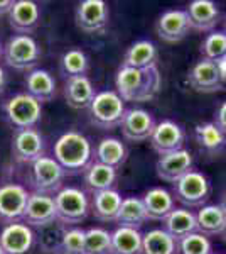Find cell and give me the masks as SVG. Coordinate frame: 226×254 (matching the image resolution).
<instances>
[{"instance_id":"22","label":"cell","mask_w":226,"mask_h":254,"mask_svg":"<svg viewBox=\"0 0 226 254\" xmlns=\"http://www.w3.org/2000/svg\"><path fill=\"white\" fill-rule=\"evenodd\" d=\"M142 200L150 220H164L176 208L174 195L162 187L150 188L149 191H145Z\"/></svg>"},{"instance_id":"37","label":"cell","mask_w":226,"mask_h":254,"mask_svg":"<svg viewBox=\"0 0 226 254\" xmlns=\"http://www.w3.org/2000/svg\"><path fill=\"white\" fill-rule=\"evenodd\" d=\"M201 55L203 60L215 61V63L226 58V32L215 31L208 34L206 39L201 43Z\"/></svg>"},{"instance_id":"41","label":"cell","mask_w":226,"mask_h":254,"mask_svg":"<svg viewBox=\"0 0 226 254\" xmlns=\"http://www.w3.org/2000/svg\"><path fill=\"white\" fill-rule=\"evenodd\" d=\"M12 7H14V2L12 0H0V15H9Z\"/></svg>"},{"instance_id":"28","label":"cell","mask_w":226,"mask_h":254,"mask_svg":"<svg viewBox=\"0 0 226 254\" xmlns=\"http://www.w3.org/2000/svg\"><path fill=\"white\" fill-rule=\"evenodd\" d=\"M196 142L206 154L218 156L226 147V136L215 126V122H204L196 126L194 130Z\"/></svg>"},{"instance_id":"18","label":"cell","mask_w":226,"mask_h":254,"mask_svg":"<svg viewBox=\"0 0 226 254\" xmlns=\"http://www.w3.org/2000/svg\"><path fill=\"white\" fill-rule=\"evenodd\" d=\"M191 31L186 10H167L159 17L155 24V32L166 43H179L182 41Z\"/></svg>"},{"instance_id":"38","label":"cell","mask_w":226,"mask_h":254,"mask_svg":"<svg viewBox=\"0 0 226 254\" xmlns=\"http://www.w3.org/2000/svg\"><path fill=\"white\" fill-rule=\"evenodd\" d=\"M179 254H213V244L208 236L192 232L178 241Z\"/></svg>"},{"instance_id":"35","label":"cell","mask_w":226,"mask_h":254,"mask_svg":"<svg viewBox=\"0 0 226 254\" xmlns=\"http://www.w3.org/2000/svg\"><path fill=\"white\" fill-rule=\"evenodd\" d=\"M112 251V232L103 227H91L85 234L83 254H110Z\"/></svg>"},{"instance_id":"21","label":"cell","mask_w":226,"mask_h":254,"mask_svg":"<svg viewBox=\"0 0 226 254\" xmlns=\"http://www.w3.org/2000/svg\"><path fill=\"white\" fill-rule=\"evenodd\" d=\"M94 88L91 80L86 75L66 78L64 83V98L71 109H88L94 98Z\"/></svg>"},{"instance_id":"42","label":"cell","mask_w":226,"mask_h":254,"mask_svg":"<svg viewBox=\"0 0 226 254\" xmlns=\"http://www.w3.org/2000/svg\"><path fill=\"white\" fill-rule=\"evenodd\" d=\"M5 85H7V75H5V69L0 66V95L3 93L5 90Z\"/></svg>"},{"instance_id":"13","label":"cell","mask_w":226,"mask_h":254,"mask_svg":"<svg viewBox=\"0 0 226 254\" xmlns=\"http://www.w3.org/2000/svg\"><path fill=\"white\" fill-rule=\"evenodd\" d=\"M76 26L85 32L105 29L110 19V9L105 0H83L76 9Z\"/></svg>"},{"instance_id":"43","label":"cell","mask_w":226,"mask_h":254,"mask_svg":"<svg viewBox=\"0 0 226 254\" xmlns=\"http://www.w3.org/2000/svg\"><path fill=\"white\" fill-rule=\"evenodd\" d=\"M221 207H223L225 210H226V193L223 195V198H221Z\"/></svg>"},{"instance_id":"11","label":"cell","mask_w":226,"mask_h":254,"mask_svg":"<svg viewBox=\"0 0 226 254\" xmlns=\"http://www.w3.org/2000/svg\"><path fill=\"white\" fill-rule=\"evenodd\" d=\"M44 137L38 129L15 130L12 136V156L19 163H34L44 156Z\"/></svg>"},{"instance_id":"16","label":"cell","mask_w":226,"mask_h":254,"mask_svg":"<svg viewBox=\"0 0 226 254\" xmlns=\"http://www.w3.org/2000/svg\"><path fill=\"white\" fill-rule=\"evenodd\" d=\"M34 232L24 222L7 224L0 231V248L5 254H26L34 244Z\"/></svg>"},{"instance_id":"3","label":"cell","mask_w":226,"mask_h":254,"mask_svg":"<svg viewBox=\"0 0 226 254\" xmlns=\"http://www.w3.org/2000/svg\"><path fill=\"white\" fill-rule=\"evenodd\" d=\"M3 116L15 130L34 129L43 117V105L29 93H17L2 104Z\"/></svg>"},{"instance_id":"46","label":"cell","mask_w":226,"mask_h":254,"mask_svg":"<svg viewBox=\"0 0 226 254\" xmlns=\"http://www.w3.org/2000/svg\"><path fill=\"white\" fill-rule=\"evenodd\" d=\"M0 254H5V253H3V249H2V248H0Z\"/></svg>"},{"instance_id":"15","label":"cell","mask_w":226,"mask_h":254,"mask_svg":"<svg viewBox=\"0 0 226 254\" xmlns=\"http://www.w3.org/2000/svg\"><path fill=\"white\" fill-rule=\"evenodd\" d=\"M192 163H194L192 154L182 147V149H178L174 153L160 156L155 163V171H157V176L160 180L174 185L178 180H181L192 170Z\"/></svg>"},{"instance_id":"7","label":"cell","mask_w":226,"mask_h":254,"mask_svg":"<svg viewBox=\"0 0 226 254\" xmlns=\"http://www.w3.org/2000/svg\"><path fill=\"white\" fill-rule=\"evenodd\" d=\"M211 193V185L206 175L191 170L172 185V195L186 207H204Z\"/></svg>"},{"instance_id":"20","label":"cell","mask_w":226,"mask_h":254,"mask_svg":"<svg viewBox=\"0 0 226 254\" xmlns=\"http://www.w3.org/2000/svg\"><path fill=\"white\" fill-rule=\"evenodd\" d=\"M186 12L191 22V29L201 32L213 31L220 22V9L213 0H192Z\"/></svg>"},{"instance_id":"12","label":"cell","mask_w":226,"mask_h":254,"mask_svg":"<svg viewBox=\"0 0 226 254\" xmlns=\"http://www.w3.org/2000/svg\"><path fill=\"white\" fill-rule=\"evenodd\" d=\"M56 203L54 196L44 195V193H34L29 195L26 212H24L22 222L27 224L29 227H44L52 222H56Z\"/></svg>"},{"instance_id":"6","label":"cell","mask_w":226,"mask_h":254,"mask_svg":"<svg viewBox=\"0 0 226 254\" xmlns=\"http://www.w3.org/2000/svg\"><path fill=\"white\" fill-rule=\"evenodd\" d=\"M41 48L32 36L14 34L3 46V61L14 69H34L41 60Z\"/></svg>"},{"instance_id":"39","label":"cell","mask_w":226,"mask_h":254,"mask_svg":"<svg viewBox=\"0 0 226 254\" xmlns=\"http://www.w3.org/2000/svg\"><path fill=\"white\" fill-rule=\"evenodd\" d=\"M85 234L86 231H83V229H68L63 237V253L61 254H83Z\"/></svg>"},{"instance_id":"9","label":"cell","mask_w":226,"mask_h":254,"mask_svg":"<svg viewBox=\"0 0 226 254\" xmlns=\"http://www.w3.org/2000/svg\"><path fill=\"white\" fill-rule=\"evenodd\" d=\"M29 195L27 188L19 183H5L0 187V220L5 225L22 222Z\"/></svg>"},{"instance_id":"10","label":"cell","mask_w":226,"mask_h":254,"mask_svg":"<svg viewBox=\"0 0 226 254\" xmlns=\"http://www.w3.org/2000/svg\"><path fill=\"white\" fill-rule=\"evenodd\" d=\"M155 126L157 122L154 116L143 109H127L120 124L123 137L132 142L149 141Z\"/></svg>"},{"instance_id":"17","label":"cell","mask_w":226,"mask_h":254,"mask_svg":"<svg viewBox=\"0 0 226 254\" xmlns=\"http://www.w3.org/2000/svg\"><path fill=\"white\" fill-rule=\"evenodd\" d=\"M187 81L192 90L201 93H215L223 88L220 69L215 61L201 60L187 73Z\"/></svg>"},{"instance_id":"23","label":"cell","mask_w":226,"mask_h":254,"mask_svg":"<svg viewBox=\"0 0 226 254\" xmlns=\"http://www.w3.org/2000/svg\"><path fill=\"white\" fill-rule=\"evenodd\" d=\"M26 88L29 95L39 100L41 104L51 102L56 97V81L51 73L43 68H34L27 73Z\"/></svg>"},{"instance_id":"25","label":"cell","mask_w":226,"mask_h":254,"mask_svg":"<svg viewBox=\"0 0 226 254\" xmlns=\"http://www.w3.org/2000/svg\"><path fill=\"white\" fill-rule=\"evenodd\" d=\"M198 232L204 236H221L226 227V210L221 203L204 205L196 214Z\"/></svg>"},{"instance_id":"33","label":"cell","mask_w":226,"mask_h":254,"mask_svg":"<svg viewBox=\"0 0 226 254\" xmlns=\"http://www.w3.org/2000/svg\"><path fill=\"white\" fill-rule=\"evenodd\" d=\"M117 182V170L112 166H106L103 163L94 161L85 170V183L93 193L113 188Z\"/></svg>"},{"instance_id":"8","label":"cell","mask_w":226,"mask_h":254,"mask_svg":"<svg viewBox=\"0 0 226 254\" xmlns=\"http://www.w3.org/2000/svg\"><path fill=\"white\" fill-rule=\"evenodd\" d=\"M66 171L51 156H41L31 165V183L38 193L51 195L63 188Z\"/></svg>"},{"instance_id":"26","label":"cell","mask_w":226,"mask_h":254,"mask_svg":"<svg viewBox=\"0 0 226 254\" xmlns=\"http://www.w3.org/2000/svg\"><path fill=\"white\" fill-rule=\"evenodd\" d=\"M157 48L149 39L135 41V43L125 51L122 66L130 68H149L157 64Z\"/></svg>"},{"instance_id":"2","label":"cell","mask_w":226,"mask_h":254,"mask_svg":"<svg viewBox=\"0 0 226 254\" xmlns=\"http://www.w3.org/2000/svg\"><path fill=\"white\" fill-rule=\"evenodd\" d=\"M93 147L88 137L76 130L64 132L54 144V159L64 171L78 173L91 165Z\"/></svg>"},{"instance_id":"40","label":"cell","mask_w":226,"mask_h":254,"mask_svg":"<svg viewBox=\"0 0 226 254\" xmlns=\"http://www.w3.org/2000/svg\"><path fill=\"white\" fill-rule=\"evenodd\" d=\"M215 126L226 136V102L220 105L215 112Z\"/></svg>"},{"instance_id":"4","label":"cell","mask_w":226,"mask_h":254,"mask_svg":"<svg viewBox=\"0 0 226 254\" xmlns=\"http://www.w3.org/2000/svg\"><path fill=\"white\" fill-rule=\"evenodd\" d=\"M90 121L103 130H112L122 124L125 104L115 90H103L98 92L90 104Z\"/></svg>"},{"instance_id":"14","label":"cell","mask_w":226,"mask_h":254,"mask_svg":"<svg viewBox=\"0 0 226 254\" xmlns=\"http://www.w3.org/2000/svg\"><path fill=\"white\" fill-rule=\"evenodd\" d=\"M184 130L179 124H176L174 121H160L157 126H155L154 132L149 139L152 149L159 154V156H164V154L174 153L178 149H182L184 146Z\"/></svg>"},{"instance_id":"19","label":"cell","mask_w":226,"mask_h":254,"mask_svg":"<svg viewBox=\"0 0 226 254\" xmlns=\"http://www.w3.org/2000/svg\"><path fill=\"white\" fill-rule=\"evenodd\" d=\"M41 19V9L32 0H17L14 2L10 14H9V24L17 34L29 36L32 31L38 27Z\"/></svg>"},{"instance_id":"5","label":"cell","mask_w":226,"mask_h":254,"mask_svg":"<svg viewBox=\"0 0 226 254\" xmlns=\"http://www.w3.org/2000/svg\"><path fill=\"white\" fill-rule=\"evenodd\" d=\"M56 219L64 225L81 224L90 214V200L81 188L63 187L54 196Z\"/></svg>"},{"instance_id":"24","label":"cell","mask_w":226,"mask_h":254,"mask_svg":"<svg viewBox=\"0 0 226 254\" xmlns=\"http://www.w3.org/2000/svg\"><path fill=\"white\" fill-rule=\"evenodd\" d=\"M122 195L115 188L96 191L91 200V212L101 222H117L118 210L122 205Z\"/></svg>"},{"instance_id":"29","label":"cell","mask_w":226,"mask_h":254,"mask_svg":"<svg viewBox=\"0 0 226 254\" xmlns=\"http://www.w3.org/2000/svg\"><path fill=\"white\" fill-rule=\"evenodd\" d=\"M147 220H149V215H147L142 198H138V196H127V198L122 200V205L117 217V222L122 227H132L140 231V227Z\"/></svg>"},{"instance_id":"1","label":"cell","mask_w":226,"mask_h":254,"mask_svg":"<svg viewBox=\"0 0 226 254\" xmlns=\"http://www.w3.org/2000/svg\"><path fill=\"white\" fill-rule=\"evenodd\" d=\"M160 73L157 64L149 68L120 66L115 76L117 93L123 102H150L160 90Z\"/></svg>"},{"instance_id":"27","label":"cell","mask_w":226,"mask_h":254,"mask_svg":"<svg viewBox=\"0 0 226 254\" xmlns=\"http://www.w3.org/2000/svg\"><path fill=\"white\" fill-rule=\"evenodd\" d=\"M164 229L174 237L176 241L182 239L192 232H198L196 214L187 208H174L169 215L164 219Z\"/></svg>"},{"instance_id":"34","label":"cell","mask_w":226,"mask_h":254,"mask_svg":"<svg viewBox=\"0 0 226 254\" xmlns=\"http://www.w3.org/2000/svg\"><path fill=\"white\" fill-rule=\"evenodd\" d=\"M66 225L61 224L59 220L44 225L39 231V244L44 253H63V237L66 234Z\"/></svg>"},{"instance_id":"45","label":"cell","mask_w":226,"mask_h":254,"mask_svg":"<svg viewBox=\"0 0 226 254\" xmlns=\"http://www.w3.org/2000/svg\"><path fill=\"white\" fill-rule=\"evenodd\" d=\"M2 53H3V46L0 44V56H2Z\"/></svg>"},{"instance_id":"44","label":"cell","mask_w":226,"mask_h":254,"mask_svg":"<svg viewBox=\"0 0 226 254\" xmlns=\"http://www.w3.org/2000/svg\"><path fill=\"white\" fill-rule=\"evenodd\" d=\"M221 237H223V241L226 243V227H225V231H223V234H221Z\"/></svg>"},{"instance_id":"30","label":"cell","mask_w":226,"mask_h":254,"mask_svg":"<svg viewBox=\"0 0 226 254\" xmlns=\"http://www.w3.org/2000/svg\"><path fill=\"white\" fill-rule=\"evenodd\" d=\"M140 254H178V241L166 229H152L142 234Z\"/></svg>"},{"instance_id":"31","label":"cell","mask_w":226,"mask_h":254,"mask_svg":"<svg viewBox=\"0 0 226 254\" xmlns=\"http://www.w3.org/2000/svg\"><path fill=\"white\" fill-rule=\"evenodd\" d=\"M142 232L138 229L118 225L112 232V251L110 254H140Z\"/></svg>"},{"instance_id":"32","label":"cell","mask_w":226,"mask_h":254,"mask_svg":"<svg viewBox=\"0 0 226 254\" xmlns=\"http://www.w3.org/2000/svg\"><path fill=\"white\" fill-rule=\"evenodd\" d=\"M127 147L125 144L117 137H103L98 142L96 149H94V156L98 163H103L106 166L120 168L127 161Z\"/></svg>"},{"instance_id":"36","label":"cell","mask_w":226,"mask_h":254,"mask_svg":"<svg viewBox=\"0 0 226 254\" xmlns=\"http://www.w3.org/2000/svg\"><path fill=\"white\" fill-rule=\"evenodd\" d=\"M90 68L88 56L85 55V51L78 48L68 49L61 58V71L64 73L66 78H73V76H83L86 75Z\"/></svg>"}]
</instances>
